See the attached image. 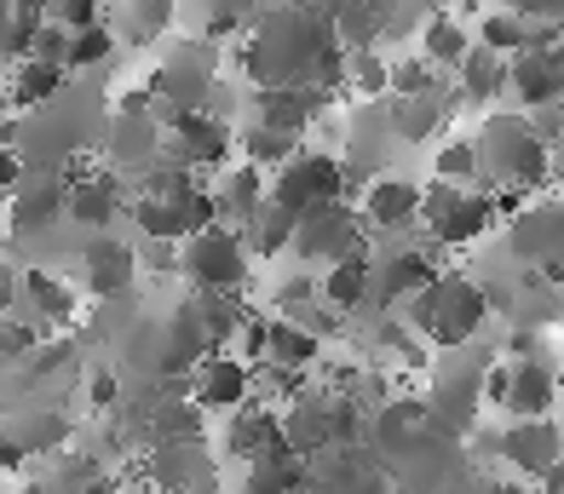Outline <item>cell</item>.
Masks as SVG:
<instances>
[{
    "instance_id": "obj_2",
    "label": "cell",
    "mask_w": 564,
    "mask_h": 494,
    "mask_svg": "<svg viewBox=\"0 0 564 494\" xmlns=\"http://www.w3.org/2000/svg\"><path fill=\"white\" fill-rule=\"evenodd\" d=\"M484 317H490V294H484L473 276H460V271H438L426 288H415L403 299V328H415L421 340L449 345V351L467 345L473 333L484 328Z\"/></svg>"
},
{
    "instance_id": "obj_42",
    "label": "cell",
    "mask_w": 564,
    "mask_h": 494,
    "mask_svg": "<svg viewBox=\"0 0 564 494\" xmlns=\"http://www.w3.org/2000/svg\"><path fill=\"white\" fill-rule=\"evenodd\" d=\"M438 87V69L426 58H398L392 64V92H432Z\"/></svg>"
},
{
    "instance_id": "obj_45",
    "label": "cell",
    "mask_w": 564,
    "mask_h": 494,
    "mask_svg": "<svg viewBox=\"0 0 564 494\" xmlns=\"http://www.w3.org/2000/svg\"><path fill=\"white\" fill-rule=\"evenodd\" d=\"M501 7H512V12H519V18H535V23H553L558 18V7H564V0H501Z\"/></svg>"
},
{
    "instance_id": "obj_48",
    "label": "cell",
    "mask_w": 564,
    "mask_h": 494,
    "mask_svg": "<svg viewBox=\"0 0 564 494\" xmlns=\"http://www.w3.org/2000/svg\"><path fill=\"white\" fill-rule=\"evenodd\" d=\"M12 116V103H7V87H0V121H7Z\"/></svg>"
},
{
    "instance_id": "obj_25",
    "label": "cell",
    "mask_w": 564,
    "mask_h": 494,
    "mask_svg": "<svg viewBox=\"0 0 564 494\" xmlns=\"http://www.w3.org/2000/svg\"><path fill=\"white\" fill-rule=\"evenodd\" d=\"M282 443V414L265 408V403H242V408H230V431H225V454H237V460H253V454H265Z\"/></svg>"
},
{
    "instance_id": "obj_36",
    "label": "cell",
    "mask_w": 564,
    "mask_h": 494,
    "mask_svg": "<svg viewBox=\"0 0 564 494\" xmlns=\"http://www.w3.org/2000/svg\"><path fill=\"white\" fill-rule=\"evenodd\" d=\"M230 139H237V155H242V162L265 167V173L282 162V155L300 150V133H282V127H265V121H248L242 133H230Z\"/></svg>"
},
{
    "instance_id": "obj_31",
    "label": "cell",
    "mask_w": 564,
    "mask_h": 494,
    "mask_svg": "<svg viewBox=\"0 0 564 494\" xmlns=\"http://www.w3.org/2000/svg\"><path fill=\"white\" fill-rule=\"evenodd\" d=\"M507 87V58L490 46H467V58L455 64V92L467 103H496Z\"/></svg>"
},
{
    "instance_id": "obj_22",
    "label": "cell",
    "mask_w": 564,
    "mask_h": 494,
    "mask_svg": "<svg viewBox=\"0 0 564 494\" xmlns=\"http://www.w3.org/2000/svg\"><path fill=\"white\" fill-rule=\"evenodd\" d=\"M519 420H535V414H553L558 403V369L547 356H519L507 362V397H501Z\"/></svg>"
},
{
    "instance_id": "obj_1",
    "label": "cell",
    "mask_w": 564,
    "mask_h": 494,
    "mask_svg": "<svg viewBox=\"0 0 564 494\" xmlns=\"http://www.w3.org/2000/svg\"><path fill=\"white\" fill-rule=\"evenodd\" d=\"M237 64L253 87H340L346 81V46L335 35V23H328V12L300 7V0L253 12Z\"/></svg>"
},
{
    "instance_id": "obj_4",
    "label": "cell",
    "mask_w": 564,
    "mask_h": 494,
    "mask_svg": "<svg viewBox=\"0 0 564 494\" xmlns=\"http://www.w3.org/2000/svg\"><path fill=\"white\" fill-rule=\"evenodd\" d=\"M178 276L191 282V288H208V294H237L242 282H248V242H242V230L237 224H202L191 230L185 242H178Z\"/></svg>"
},
{
    "instance_id": "obj_35",
    "label": "cell",
    "mask_w": 564,
    "mask_h": 494,
    "mask_svg": "<svg viewBox=\"0 0 564 494\" xmlns=\"http://www.w3.org/2000/svg\"><path fill=\"white\" fill-rule=\"evenodd\" d=\"M467 46H473V35L455 23V12H426V23H421V58L432 69H455L460 58H467Z\"/></svg>"
},
{
    "instance_id": "obj_24",
    "label": "cell",
    "mask_w": 564,
    "mask_h": 494,
    "mask_svg": "<svg viewBox=\"0 0 564 494\" xmlns=\"http://www.w3.org/2000/svg\"><path fill=\"white\" fill-rule=\"evenodd\" d=\"M265 201V167H253V162H237V167H219V185H214V213L225 224H248L253 219V207Z\"/></svg>"
},
{
    "instance_id": "obj_41",
    "label": "cell",
    "mask_w": 564,
    "mask_h": 494,
    "mask_svg": "<svg viewBox=\"0 0 564 494\" xmlns=\"http://www.w3.org/2000/svg\"><path fill=\"white\" fill-rule=\"evenodd\" d=\"M53 23H64V30H87V23H105L110 0H46L41 7Z\"/></svg>"
},
{
    "instance_id": "obj_8",
    "label": "cell",
    "mask_w": 564,
    "mask_h": 494,
    "mask_svg": "<svg viewBox=\"0 0 564 494\" xmlns=\"http://www.w3.org/2000/svg\"><path fill=\"white\" fill-rule=\"evenodd\" d=\"M460 351V345H455ZM484 369H490V356L484 351H460L455 362H444L438 374H432V397H426V420L460 437V431H473L478 420V408H484Z\"/></svg>"
},
{
    "instance_id": "obj_37",
    "label": "cell",
    "mask_w": 564,
    "mask_h": 494,
    "mask_svg": "<svg viewBox=\"0 0 564 494\" xmlns=\"http://www.w3.org/2000/svg\"><path fill=\"white\" fill-rule=\"evenodd\" d=\"M346 81H351L357 98L380 103L392 92V58H380L375 46H357V52H346Z\"/></svg>"
},
{
    "instance_id": "obj_50",
    "label": "cell",
    "mask_w": 564,
    "mask_h": 494,
    "mask_svg": "<svg viewBox=\"0 0 564 494\" xmlns=\"http://www.w3.org/2000/svg\"><path fill=\"white\" fill-rule=\"evenodd\" d=\"M0 219H7V190H0Z\"/></svg>"
},
{
    "instance_id": "obj_19",
    "label": "cell",
    "mask_w": 564,
    "mask_h": 494,
    "mask_svg": "<svg viewBox=\"0 0 564 494\" xmlns=\"http://www.w3.org/2000/svg\"><path fill=\"white\" fill-rule=\"evenodd\" d=\"M501 460L512 465V472L524 477H542L553 460H564V431L547 420V414H535V420H519L512 431H501Z\"/></svg>"
},
{
    "instance_id": "obj_38",
    "label": "cell",
    "mask_w": 564,
    "mask_h": 494,
    "mask_svg": "<svg viewBox=\"0 0 564 494\" xmlns=\"http://www.w3.org/2000/svg\"><path fill=\"white\" fill-rule=\"evenodd\" d=\"M116 30L110 23H87V30H69V52H64V69H105L116 58Z\"/></svg>"
},
{
    "instance_id": "obj_30",
    "label": "cell",
    "mask_w": 564,
    "mask_h": 494,
    "mask_svg": "<svg viewBox=\"0 0 564 494\" xmlns=\"http://www.w3.org/2000/svg\"><path fill=\"white\" fill-rule=\"evenodd\" d=\"M150 477H156L162 494H185L208 477V449L202 443H156L150 454Z\"/></svg>"
},
{
    "instance_id": "obj_10",
    "label": "cell",
    "mask_w": 564,
    "mask_h": 494,
    "mask_svg": "<svg viewBox=\"0 0 564 494\" xmlns=\"http://www.w3.org/2000/svg\"><path fill=\"white\" fill-rule=\"evenodd\" d=\"M507 248L519 265L542 271L553 288L564 282V201H535V207H519L507 213Z\"/></svg>"
},
{
    "instance_id": "obj_28",
    "label": "cell",
    "mask_w": 564,
    "mask_h": 494,
    "mask_svg": "<svg viewBox=\"0 0 564 494\" xmlns=\"http://www.w3.org/2000/svg\"><path fill=\"white\" fill-rule=\"evenodd\" d=\"M69 81V69L64 64H41V58H12V75L0 87H7V103H12V116L23 110H35V103H46L58 87Z\"/></svg>"
},
{
    "instance_id": "obj_17",
    "label": "cell",
    "mask_w": 564,
    "mask_h": 494,
    "mask_svg": "<svg viewBox=\"0 0 564 494\" xmlns=\"http://www.w3.org/2000/svg\"><path fill=\"white\" fill-rule=\"evenodd\" d=\"M438 276L432 259L421 248H387V253H369V305H403L415 288Z\"/></svg>"
},
{
    "instance_id": "obj_46",
    "label": "cell",
    "mask_w": 564,
    "mask_h": 494,
    "mask_svg": "<svg viewBox=\"0 0 564 494\" xmlns=\"http://www.w3.org/2000/svg\"><path fill=\"white\" fill-rule=\"evenodd\" d=\"M12 299H18V271H12V259L0 253V310H12Z\"/></svg>"
},
{
    "instance_id": "obj_6",
    "label": "cell",
    "mask_w": 564,
    "mask_h": 494,
    "mask_svg": "<svg viewBox=\"0 0 564 494\" xmlns=\"http://www.w3.org/2000/svg\"><path fill=\"white\" fill-rule=\"evenodd\" d=\"M496 219H501L496 196H484L473 185H449V178H438V185L421 190V224L432 230V242H444V248H467L478 237H490Z\"/></svg>"
},
{
    "instance_id": "obj_39",
    "label": "cell",
    "mask_w": 564,
    "mask_h": 494,
    "mask_svg": "<svg viewBox=\"0 0 564 494\" xmlns=\"http://www.w3.org/2000/svg\"><path fill=\"white\" fill-rule=\"evenodd\" d=\"M432 167H438V178H449V185H473V178H478V150H473V139H449V144H438Z\"/></svg>"
},
{
    "instance_id": "obj_44",
    "label": "cell",
    "mask_w": 564,
    "mask_h": 494,
    "mask_svg": "<svg viewBox=\"0 0 564 494\" xmlns=\"http://www.w3.org/2000/svg\"><path fill=\"white\" fill-rule=\"evenodd\" d=\"M87 397H93L98 408H116V403H121V374H116V369H93Z\"/></svg>"
},
{
    "instance_id": "obj_13",
    "label": "cell",
    "mask_w": 564,
    "mask_h": 494,
    "mask_svg": "<svg viewBox=\"0 0 564 494\" xmlns=\"http://www.w3.org/2000/svg\"><path fill=\"white\" fill-rule=\"evenodd\" d=\"M507 87L519 92V103H530V110H553V103H564V35L512 52L507 58Z\"/></svg>"
},
{
    "instance_id": "obj_43",
    "label": "cell",
    "mask_w": 564,
    "mask_h": 494,
    "mask_svg": "<svg viewBox=\"0 0 564 494\" xmlns=\"http://www.w3.org/2000/svg\"><path fill=\"white\" fill-rule=\"evenodd\" d=\"M23 178H30V162H23V150L12 139H0V190H18Z\"/></svg>"
},
{
    "instance_id": "obj_14",
    "label": "cell",
    "mask_w": 564,
    "mask_h": 494,
    "mask_svg": "<svg viewBox=\"0 0 564 494\" xmlns=\"http://www.w3.org/2000/svg\"><path fill=\"white\" fill-rule=\"evenodd\" d=\"M64 196H69V173L64 167H30V178H23L18 190H7V224L18 230V237H35V230H53L64 219Z\"/></svg>"
},
{
    "instance_id": "obj_16",
    "label": "cell",
    "mask_w": 564,
    "mask_h": 494,
    "mask_svg": "<svg viewBox=\"0 0 564 494\" xmlns=\"http://www.w3.org/2000/svg\"><path fill=\"white\" fill-rule=\"evenodd\" d=\"M380 121H387L392 144H426L449 121V92H387L380 98Z\"/></svg>"
},
{
    "instance_id": "obj_32",
    "label": "cell",
    "mask_w": 564,
    "mask_h": 494,
    "mask_svg": "<svg viewBox=\"0 0 564 494\" xmlns=\"http://www.w3.org/2000/svg\"><path fill=\"white\" fill-rule=\"evenodd\" d=\"M191 310H196V328H202V340H208V351H225V340H237V333L248 328V310L237 305V294L196 288L191 294Z\"/></svg>"
},
{
    "instance_id": "obj_34",
    "label": "cell",
    "mask_w": 564,
    "mask_h": 494,
    "mask_svg": "<svg viewBox=\"0 0 564 494\" xmlns=\"http://www.w3.org/2000/svg\"><path fill=\"white\" fill-rule=\"evenodd\" d=\"M253 7L260 0H185V18L196 23V35L202 41H225V35H237L242 23H253Z\"/></svg>"
},
{
    "instance_id": "obj_12",
    "label": "cell",
    "mask_w": 564,
    "mask_h": 494,
    "mask_svg": "<svg viewBox=\"0 0 564 494\" xmlns=\"http://www.w3.org/2000/svg\"><path fill=\"white\" fill-rule=\"evenodd\" d=\"M191 403L202 414H230L253 397V362L237 356V351H202L191 362Z\"/></svg>"
},
{
    "instance_id": "obj_33",
    "label": "cell",
    "mask_w": 564,
    "mask_h": 494,
    "mask_svg": "<svg viewBox=\"0 0 564 494\" xmlns=\"http://www.w3.org/2000/svg\"><path fill=\"white\" fill-rule=\"evenodd\" d=\"M294 219H300V213H289V207H276V201L265 196L260 207H253V219L242 224L248 253H265V259L289 253V242H294Z\"/></svg>"
},
{
    "instance_id": "obj_18",
    "label": "cell",
    "mask_w": 564,
    "mask_h": 494,
    "mask_svg": "<svg viewBox=\"0 0 564 494\" xmlns=\"http://www.w3.org/2000/svg\"><path fill=\"white\" fill-rule=\"evenodd\" d=\"M12 310H18V317H30L46 333V328H64L75 310H82V294H75L64 276H53V271H23Z\"/></svg>"
},
{
    "instance_id": "obj_26",
    "label": "cell",
    "mask_w": 564,
    "mask_h": 494,
    "mask_svg": "<svg viewBox=\"0 0 564 494\" xmlns=\"http://www.w3.org/2000/svg\"><path fill=\"white\" fill-rule=\"evenodd\" d=\"M317 299H323L328 310H340V317H351V310H364V305H369V248H364V253H346V259H335V265H323Z\"/></svg>"
},
{
    "instance_id": "obj_29",
    "label": "cell",
    "mask_w": 564,
    "mask_h": 494,
    "mask_svg": "<svg viewBox=\"0 0 564 494\" xmlns=\"http://www.w3.org/2000/svg\"><path fill=\"white\" fill-rule=\"evenodd\" d=\"M248 465V483H242V494H300L305 483V460L294 454V449H265V454H253V460H242Z\"/></svg>"
},
{
    "instance_id": "obj_5",
    "label": "cell",
    "mask_w": 564,
    "mask_h": 494,
    "mask_svg": "<svg viewBox=\"0 0 564 494\" xmlns=\"http://www.w3.org/2000/svg\"><path fill=\"white\" fill-rule=\"evenodd\" d=\"M144 87H150V98H156V103H173V110H208L214 87H219V46L202 41V35L167 46Z\"/></svg>"
},
{
    "instance_id": "obj_47",
    "label": "cell",
    "mask_w": 564,
    "mask_h": 494,
    "mask_svg": "<svg viewBox=\"0 0 564 494\" xmlns=\"http://www.w3.org/2000/svg\"><path fill=\"white\" fill-rule=\"evenodd\" d=\"M426 12H455V0H421Z\"/></svg>"
},
{
    "instance_id": "obj_21",
    "label": "cell",
    "mask_w": 564,
    "mask_h": 494,
    "mask_svg": "<svg viewBox=\"0 0 564 494\" xmlns=\"http://www.w3.org/2000/svg\"><path fill=\"white\" fill-rule=\"evenodd\" d=\"M133 271H139V253L110 242V237H93L82 248V288L93 299H121L127 288H133Z\"/></svg>"
},
{
    "instance_id": "obj_7",
    "label": "cell",
    "mask_w": 564,
    "mask_h": 494,
    "mask_svg": "<svg viewBox=\"0 0 564 494\" xmlns=\"http://www.w3.org/2000/svg\"><path fill=\"white\" fill-rule=\"evenodd\" d=\"M265 196L276 207H289V213H305V207H323V201H340L346 196V167L340 155H323V150H294L282 155L265 178Z\"/></svg>"
},
{
    "instance_id": "obj_49",
    "label": "cell",
    "mask_w": 564,
    "mask_h": 494,
    "mask_svg": "<svg viewBox=\"0 0 564 494\" xmlns=\"http://www.w3.org/2000/svg\"><path fill=\"white\" fill-rule=\"evenodd\" d=\"M18 7H30V12H41V7H46V0H18Z\"/></svg>"
},
{
    "instance_id": "obj_11",
    "label": "cell",
    "mask_w": 564,
    "mask_h": 494,
    "mask_svg": "<svg viewBox=\"0 0 564 494\" xmlns=\"http://www.w3.org/2000/svg\"><path fill=\"white\" fill-rule=\"evenodd\" d=\"M214 190L202 185H178V190H139L133 196V224L156 242H185L191 230L214 224Z\"/></svg>"
},
{
    "instance_id": "obj_53",
    "label": "cell",
    "mask_w": 564,
    "mask_h": 494,
    "mask_svg": "<svg viewBox=\"0 0 564 494\" xmlns=\"http://www.w3.org/2000/svg\"><path fill=\"white\" fill-rule=\"evenodd\" d=\"M208 494H214V488H208Z\"/></svg>"
},
{
    "instance_id": "obj_20",
    "label": "cell",
    "mask_w": 564,
    "mask_h": 494,
    "mask_svg": "<svg viewBox=\"0 0 564 494\" xmlns=\"http://www.w3.org/2000/svg\"><path fill=\"white\" fill-rule=\"evenodd\" d=\"M328 92H335V87H253V121L305 139V127L323 116Z\"/></svg>"
},
{
    "instance_id": "obj_9",
    "label": "cell",
    "mask_w": 564,
    "mask_h": 494,
    "mask_svg": "<svg viewBox=\"0 0 564 494\" xmlns=\"http://www.w3.org/2000/svg\"><path fill=\"white\" fill-rule=\"evenodd\" d=\"M364 219H357V207L346 201H323V207H305L294 219V242L289 253L300 265H335L346 253H364Z\"/></svg>"
},
{
    "instance_id": "obj_52",
    "label": "cell",
    "mask_w": 564,
    "mask_h": 494,
    "mask_svg": "<svg viewBox=\"0 0 564 494\" xmlns=\"http://www.w3.org/2000/svg\"><path fill=\"white\" fill-rule=\"evenodd\" d=\"M300 7H317V0H300Z\"/></svg>"
},
{
    "instance_id": "obj_3",
    "label": "cell",
    "mask_w": 564,
    "mask_h": 494,
    "mask_svg": "<svg viewBox=\"0 0 564 494\" xmlns=\"http://www.w3.org/2000/svg\"><path fill=\"white\" fill-rule=\"evenodd\" d=\"M478 150V178H490L496 190H535V185H547V139L535 133V121L530 116H490L484 121V133L473 139Z\"/></svg>"
},
{
    "instance_id": "obj_27",
    "label": "cell",
    "mask_w": 564,
    "mask_h": 494,
    "mask_svg": "<svg viewBox=\"0 0 564 494\" xmlns=\"http://www.w3.org/2000/svg\"><path fill=\"white\" fill-rule=\"evenodd\" d=\"M553 35H558V23H547V30H542L535 18H519L512 7L478 18V46L501 52V58H512V52H524V46H535V41H553Z\"/></svg>"
},
{
    "instance_id": "obj_51",
    "label": "cell",
    "mask_w": 564,
    "mask_h": 494,
    "mask_svg": "<svg viewBox=\"0 0 564 494\" xmlns=\"http://www.w3.org/2000/svg\"><path fill=\"white\" fill-rule=\"evenodd\" d=\"M553 23H558V35H564V7H558V18H553Z\"/></svg>"
},
{
    "instance_id": "obj_40",
    "label": "cell",
    "mask_w": 564,
    "mask_h": 494,
    "mask_svg": "<svg viewBox=\"0 0 564 494\" xmlns=\"http://www.w3.org/2000/svg\"><path fill=\"white\" fill-rule=\"evenodd\" d=\"M35 345H41V328L18 317V310H0V362H23Z\"/></svg>"
},
{
    "instance_id": "obj_15",
    "label": "cell",
    "mask_w": 564,
    "mask_h": 494,
    "mask_svg": "<svg viewBox=\"0 0 564 494\" xmlns=\"http://www.w3.org/2000/svg\"><path fill=\"white\" fill-rule=\"evenodd\" d=\"M69 196H64V219L82 230H110L121 219V185L116 173H87L82 162H69Z\"/></svg>"
},
{
    "instance_id": "obj_23",
    "label": "cell",
    "mask_w": 564,
    "mask_h": 494,
    "mask_svg": "<svg viewBox=\"0 0 564 494\" xmlns=\"http://www.w3.org/2000/svg\"><path fill=\"white\" fill-rule=\"evenodd\" d=\"M421 219V185H409L398 173H375L364 190V224L375 230H403Z\"/></svg>"
}]
</instances>
